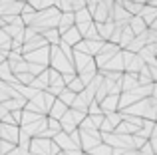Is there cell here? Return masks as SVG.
Listing matches in <instances>:
<instances>
[{"label": "cell", "mask_w": 157, "mask_h": 155, "mask_svg": "<svg viewBox=\"0 0 157 155\" xmlns=\"http://www.w3.org/2000/svg\"><path fill=\"white\" fill-rule=\"evenodd\" d=\"M58 34H60V32H58L56 28H54V30H46L44 32V40H46V42H52V44H60Z\"/></svg>", "instance_id": "obj_5"}, {"label": "cell", "mask_w": 157, "mask_h": 155, "mask_svg": "<svg viewBox=\"0 0 157 155\" xmlns=\"http://www.w3.org/2000/svg\"><path fill=\"white\" fill-rule=\"evenodd\" d=\"M74 18H76V16H74L72 12H64V14L60 16V24H58V32H62V34H64V32H68L70 28H72V22H74Z\"/></svg>", "instance_id": "obj_1"}, {"label": "cell", "mask_w": 157, "mask_h": 155, "mask_svg": "<svg viewBox=\"0 0 157 155\" xmlns=\"http://www.w3.org/2000/svg\"><path fill=\"white\" fill-rule=\"evenodd\" d=\"M68 105H64L62 104L60 100H56L54 101V109H52V119H62V117L66 115V113H68Z\"/></svg>", "instance_id": "obj_4"}, {"label": "cell", "mask_w": 157, "mask_h": 155, "mask_svg": "<svg viewBox=\"0 0 157 155\" xmlns=\"http://www.w3.org/2000/svg\"><path fill=\"white\" fill-rule=\"evenodd\" d=\"M80 40H82V32L80 30H78V28H70V30L68 32H64V42H68V44H74V42H80Z\"/></svg>", "instance_id": "obj_3"}, {"label": "cell", "mask_w": 157, "mask_h": 155, "mask_svg": "<svg viewBox=\"0 0 157 155\" xmlns=\"http://www.w3.org/2000/svg\"><path fill=\"white\" fill-rule=\"evenodd\" d=\"M117 50H119V48L115 46V44H105V46H101V48H100V52H98V58H100V64L104 62L105 58H107V60H109V58H113V54H115Z\"/></svg>", "instance_id": "obj_2"}]
</instances>
